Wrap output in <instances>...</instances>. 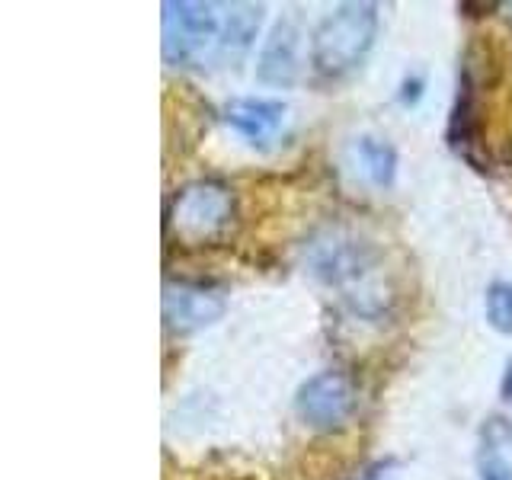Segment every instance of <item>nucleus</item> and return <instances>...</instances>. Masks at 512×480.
<instances>
[{
  "label": "nucleus",
  "instance_id": "9d476101",
  "mask_svg": "<svg viewBox=\"0 0 512 480\" xmlns=\"http://www.w3.org/2000/svg\"><path fill=\"white\" fill-rule=\"evenodd\" d=\"M477 480H512V423L490 416L477 436Z\"/></svg>",
  "mask_w": 512,
  "mask_h": 480
},
{
  "label": "nucleus",
  "instance_id": "423d86ee",
  "mask_svg": "<svg viewBox=\"0 0 512 480\" xmlns=\"http://www.w3.org/2000/svg\"><path fill=\"white\" fill-rule=\"evenodd\" d=\"M228 311V295L205 282H167L164 285V327L176 336L199 333L218 324Z\"/></svg>",
  "mask_w": 512,
  "mask_h": 480
},
{
  "label": "nucleus",
  "instance_id": "ddd939ff",
  "mask_svg": "<svg viewBox=\"0 0 512 480\" xmlns=\"http://www.w3.org/2000/svg\"><path fill=\"white\" fill-rule=\"evenodd\" d=\"M423 90H426V80L420 74H410V77H404V84H400L397 100L404 103V106H416V103H420Z\"/></svg>",
  "mask_w": 512,
  "mask_h": 480
},
{
  "label": "nucleus",
  "instance_id": "0eeeda50",
  "mask_svg": "<svg viewBox=\"0 0 512 480\" xmlns=\"http://www.w3.org/2000/svg\"><path fill=\"white\" fill-rule=\"evenodd\" d=\"M301 16L285 13L263 39L260 58H256V80L266 87H295L301 74Z\"/></svg>",
  "mask_w": 512,
  "mask_h": 480
},
{
  "label": "nucleus",
  "instance_id": "20e7f679",
  "mask_svg": "<svg viewBox=\"0 0 512 480\" xmlns=\"http://www.w3.org/2000/svg\"><path fill=\"white\" fill-rule=\"evenodd\" d=\"M164 61L170 68H218L224 10L202 0H167L160 7Z\"/></svg>",
  "mask_w": 512,
  "mask_h": 480
},
{
  "label": "nucleus",
  "instance_id": "6e6552de",
  "mask_svg": "<svg viewBox=\"0 0 512 480\" xmlns=\"http://www.w3.org/2000/svg\"><path fill=\"white\" fill-rule=\"evenodd\" d=\"M221 119L253 148H269L285 128L288 106L282 100H266V96H234L224 103Z\"/></svg>",
  "mask_w": 512,
  "mask_h": 480
},
{
  "label": "nucleus",
  "instance_id": "f257e3e1",
  "mask_svg": "<svg viewBox=\"0 0 512 480\" xmlns=\"http://www.w3.org/2000/svg\"><path fill=\"white\" fill-rule=\"evenodd\" d=\"M304 266L317 282L336 288L356 314H384L391 295L381 279V256L359 234L346 228L317 231L304 247Z\"/></svg>",
  "mask_w": 512,
  "mask_h": 480
},
{
  "label": "nucleus",
  "instance_id": "f8f14e48",
  "mask_svg": "<svg viewBox=\"0 0 512 480\" xmlns=\"http://www.w3.org/2000/svg\"><path fill=\"white\" fill-rule=\"evenodd\" d=\"M484 311H487V324L509 336L512 333V282H493L484 295Z\"/></svg>",
  "mask_w": 512,
  "mask_h": 480
},
{
  "label": "nucleus",
  "instance_id": "39448f33",
  "mask_svg": "<svg viewBox=\"0 0 512 480\" xmlns=\"http://www.w3.org/2000/svg\"><path fill=\"white\" fill-rule=\"evenodd\" d=\"M359 410V391L346 372H317L301 384L295 394V413L304 426L317 432H333L343 429Z\"/></svg>",
  "mask_w": 512,
  "mask_h": 480
},
{
  "label": "nucleus",
  "instance_id": "7ed1b4c3",
  "mask_svg": "<svg viewBox=\"0 0 512 480\" xmlns=\"http://www.w3.org/2000/svg\"><path fill=\"white\" fill-rule=\"evenodd\" d=\"M237 224L234 189L221 180H192L167 205V237L186 250L218 247Z\"/></svg>",
  "mask_w": 512,
  "mask_h": 480
},
{
  "label": "nucleus",
  "instance_id": "4468645a",
  "mask_svg": "<svg viewBox=\"0 0 512 480\" xmlns=\"http://www.w3.org/2000/svg\"><path fill=\"white\" fill-rule=\"evenodd\" d=\"M500 397H503V404H512V356L503 368V378H500Z\"/></svg>",
  "mask_w": 512,
  "mask_h": 480
},
{
  "label": "nucleus",
  "instance_id": "9b49d317",
  "mask_svg": "<svg viewBox=\"0 0 512 480\" xmlns=\"http://www.w3.org/2000/svg\"><path fill=\"white\" fill-rule=\"evenodd\" d=\"M352 157H356V167L368 183L384 189L394 183L397 176V148L388 138L378 135H359L352 141Z\"/></svg>",
  "mask_w": 512,
  "mask_h": 480
},
{
  "label": "nucleus",
  "instance_id": "1a4fd4ad",
  "mask_svg": "<svg viewBox=\"0 0 512 480\" xmlns=\"http://www.w3.org/2000/svg\"><path fill=\"white\" fill-rule=\"evenodd\" d=\"M224 10V32H221V52L218 68L244 61L247 52L256 45L263 26V4H247V0H234V4H221Z\"/></svg>",
  "mask_w": 512,
  "mask_h": 480
},
{
  "label": "nucleus",
  "instance_id": "f03ea898",
  "mask_svg": "<svg viewBox=\"0 0 512 480\" xmlns=\"http://www.w3.org/2000/svg\"><path fill=\"white\" fill-rule=\"evenodd\" d=\"M378 4L349 0L330 10L311 32V68L324 80H343L375 48L378 39Z\"/></svg>",
  "mask_w": 512,
  "mask_h": 480
}]
</instances>
